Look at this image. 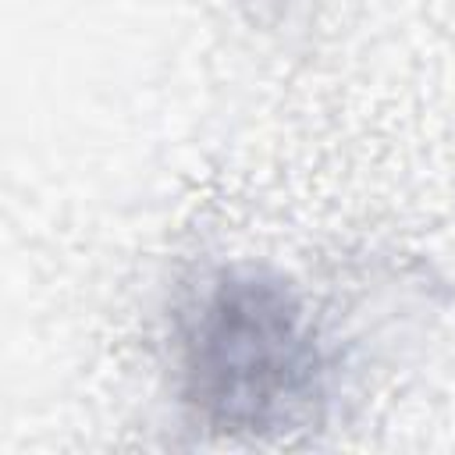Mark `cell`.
<instances>
[{"instance_id":"6da1fadb","label":"cell","mask_w":455,"mask_h":455,"mask_svg":"<svg viewBox=\"0 0 455 455\" xmlns=\"http://www.w3.org/2000/svg\"><path fill=\"white\" fill-rule=\"evenodd\" d=\"M181 398L217 434L284 437L316 427L327 355L302 299L270 274L224 270L181 313Z\"/></svg>"}]
</instances>
